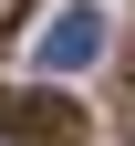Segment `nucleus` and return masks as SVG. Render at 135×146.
I'll use <instances>...</instances> for the list:
<instances>
[{"instance_id":"f03ea898","label":"nucleus","mask_w":135,"mask_h":146,"mask_svg":"<svg viewBox=\"0 0 135 146\" xmlns=\"http://www.w3.org/2000/svg\"><path fill=\"white\" fill-rule=\"evenodd\" d=\"M21 11H31V0H0V31H11V21H21Z\"/></svg>"},{"instance_id":"f257e3e1","label":"nucleus","mask_w":135,"mask_h":146,"mask_svg":"<svg viewBox=\"0 0 135 146\" xmlns=\"http://www.w3.org/2000/svg\"><path fill=\"white\" fill-rule=\"evenodd\" d=\"M104 42H114L104 0H73V11H52V21H42V73H83Z\"/></svg>"},{"instance_id":"7ed1b4c3","label":"nucleus","mask_w":135,"mask_h":146,"mask_svg":"<svg viewBox=\"0 0 135 146\" xmlns=\"http://www.w3.org/2000/svg\"><path fill=\"white\" fill-rule=\"evenodd\" d=\"M125 73H135V42H125Z\"/></svg>"}]
</instances>
